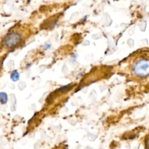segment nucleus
<instances>
[{
    "label": "nucleus",
    "mask_w": 149,
    "mask_h": 149,
    "mask_svg": "<svg viewBox=\"0 0 149 149\" xmlns=\"http://www.w3.org/2000/svg\"><path fill=\"white\" fill-rule=\"evenodd\" d=\"M50 48H51V45H50V44H46V45H44V50H47V49H49Z\"/></svg>",
    "instance_id": "0eeeda50"
},
{
    "label": "nucleus",
    "mask_w": 149,
    "mask_h": 149,
    "mask_svg": "<svg viewBox=\"0 0 149 149\" xmlns=\"http://www.w3.org/2000/svg\"><path fill=\"white\" fill-rule=\"evenodd\" d=\"M8 101V95L4 92L0 93V102L2 104H5Z\"/></svg>",
    "instance_id": "20e7f679"
},
{
    "label": "nucleus",
    "mask_w": 149,
    "mask_h": 149,
    "mask_svg": "<svg viewBox=\"0 0 149 149\" xmlns=\"http://www.w3.org/2000/svg\"><path fill=\"white\" fill-rule=\"evenodd\" d=\"M70 89V87L69 85H68V86H65L63 87H62L59 88V89L57 90V91H61V92H65V91L69 90Z\"/></svg>",
    "instance_id": "39448f33"
},
{
    "label": "nucleus",
    "mask_w": 149,
    "mask_h": 149,
    "mask_svg": "<svg viewBox=\"0 0 149 149\" xmlns=\"http://www.w3.org/2000/svg\"><path fill=\"white\" fill-rule=\"evenodd\" d=\"M144 145L147 149H149V134H148L145 137Z\"/></svg>",
    "instance_id": "423d86ee"
},
{
    "label": "nucleus",
    "mask_w": 149,
    "mask_h": 149,
    "mask_svg": "<svg viewBox=\"0 0 149 149\" xmlns=\"http://www.w3.org/2000/svg\"><path fill=\"white\" fill-rule=\"evenodd\" d=\"M132 72L138 77H147L149 75V59L146 57L137 59L132 65Z\"/></svg>",
    "instance_id": "f257e3e1"
},
{
    "label": "nucleus",
    "mask_w": 149,
    "mask_h": 149,
    "mask_svg": "<svg viewBox=\"0 0 149 149\" xmlns=\"http://www.w3.org/2000/svg\"><path fill=\"white\" fill-rule=\"evenodd\" d=\"M22 41V36L17 33H11L7 35L2 41L3 45L8 48H13Z\"/></svg>",
    "instance_id": "f03ea898"
},
{
    "label": "nucleus",
    "mask_w": 149,
    "mask_h": 149,
    "mask_svg": "<svg viewBox=\"0 0 149 149\" xmlns=\"http://www.w3.org/2000/svg\"><path fill=\"white\" fill-rule=\"evenodd\" d=\"M10 79L13 81H17L19 79V74L17 70H13L10 73Z\"/></svg>",
    "instance_id": "7ed1b4c3"
}]
</instances>
